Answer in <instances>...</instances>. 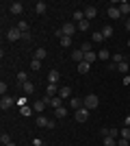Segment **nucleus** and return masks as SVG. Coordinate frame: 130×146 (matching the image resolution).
Instances as JSON below:
<instances>
[{
  "label": "nucleus",
  "instance_id": "obj_51",
  "mask_svg": "<svg viewBox=\"0 0 130 146\" xmlns=\"http://www.w3.org/2000/svg\"><path fill=\"white\" fill-rule=\"evenodd\" d=\"M5 146H15V144H13V142H11V144H5Z\"/></svg>",
  "mask_w": 130,
  "mask_h": 146
},
{
  "label": "nucleus",
  "instance_id": "obj_38",
  "mask_svg": "<svg viewBox=\"0 0 130 146\" xmlns=\"http://www.w3.org/2000/svg\"><path fill=\"white\" fill-rule=\"evenodd\" d=\"M80 50H82V52H91V42H85L80 46Z\"/></svg>",
  "mask_w": 130,
  "mask_h": 146
},
{
  "label": "nucleus",
  "instance_id": "obj_7",
  "mask_svg": "<svg viewBox=\"0 0 130 146\" xmlns=\"http://www.w3.org/2000/svg\"><path fill=\"white\" fill-rule=\"evenodd\" d=\"M13 105H15V98L2 96V100H0V107H2V109H9V107H13Z\"/></svg>",
  "mask_w": 130,
  "mask_h": 146
},
{
  "label": "nucleus",
  "instance_id": "obj_19",
  "mask_svg": "<svg viewBox=\"0 0 130 146\" xmlns=\"http://www.w3.org/2000/svg\"><path fill=\"white\" fill-rule=\"evenodd\" d=\"M54 113H56V118H59V120L67 118V109H65V107H59V109H54Z\"/></svg>",
  "mask_w": 130,
  "mask_h": 146
},
{
  "label": "nucleus",
  "instance_id": "obj_24",
  "mask_svg": "<svg viewBox=\"0 0 130 146\" xmlns=\"http://www.w3.org/2000/svg\"><path fill=\"white\" fill-rule=\"evenodd\" d=\"M31 70H33V72H39V70H41V61H39V59H33L31 61Z\"/></svg>",
  "mask_w": 130,
  "mask_h": 146
},
{
  "label": "nucleus",
  "instance_id": "obj_1",
  "mask_svg": "<svg viewBox=\"0 0 130 146\" xmlns=\"http://www.w3.org/2000/svg\"><path fill=\"white\" fill-rule=\"evenodd\" d=\"M82 105H85L87 109L91 111V109H95L100 105V98H98V94H87L85 98H82Z\"/></svg>",
  "mask_w": 130,
  "mask_h": 146
},
{
  "label": "nucleus",
  "instance_id": "obj_34",
  "mask_svg": "<svg viewBox=\"0 0 130 146\" xmlns=\"http://www.w3.org/2000/svg\"><path fill=\"white\" fill-rule=\"evenodd\" d=\"M91 39H93L95 44H102V42H104V35H102V33H93Z\"/></svg>",
  "mask_w": 130,
  "mask_h": 146
},
{
  "label": "nucleus",
  "instance_id": "obj_11",
  "mask_svg": "<svg viewBox=\"0 0 130 146\" xmlns=\"http://www.w3.org/2000/svg\"><path fill=\"white\" fill-rule=\"evenodd\" d=\"M69 107H72V109H80V107H82V100H80V98H76V96H72V98H69Z\"/></svg>",
  "mask_w": 130,
  "mask_h": 146
},
{
  "label": "nucleus",
  "instance_id": "obj_46",
  "mask_svg": "<svg viewBox=\"0 0 130 146\" xmlns=\"http://www.w3.org/2000/svg\"><path fill=\"white\" fill-rule=\"evenodd\" d=\"M54 35H56V39H61V37H63V31H61V29H56V31H54Z\"/></svg>",
  "mask_w": 130,
  "mask_h": 146
},
{
  "label": "nucleus",
  "instance_id": "obj_36",
  "mask_svg": "<svg viewBox=\"0 0 130 146\" xmlns=\"http://www.w3.org/2000/svg\"><path fill=\"white\" fill-rule=\"evenodd\" d=\"M119 131H122V137H124V140H130V129H128V127L119 129Z\"/></svg>",
  "mask_w": 130,
  "mask_h": 146
},
{
  "label": "nucleus",
  "instance_id": "obj_32",
  "mask_svg": "<svg viewBox=\"0 0 130 146\" xmlns=\"http://www.w3.org/2000/svg\"><path fill=\"white\" fill-rule=\"evenodd\" d=\"M111 57H113V55H108V50H106V48H102V50L98 52V59H106V61H108Z\"/></svg>",
  "mask_w": 130,
  "mask_h": 146
},
{
  "label": "nucleus",
  "instance_id": "obj_44",
  "mask_svg": "<svg viewBox=\"0 0 130 146\" xmlns=\"http://www.w3.org/2000/svg\"><path fill=\"white\" fill-rule=\"evenodd\" d=\"M100 135H102V137H108V127H106V129H100Z\"/></svg>",
  "mask_w": 130,
  "mask_h": 146
},
{
  "label": "nucleus",
  "instance_id": "obj_9",
  "mask_svg": "<svg viewBox=\"0 0 130 146\" xmlns=\"http://www.w3.org/2000/svg\"><path fill=\"white\" fill-rule=\"evenodd\" d=\"M61 79V74L56 72V70H50V74H48V85H56V81Z\"/></svg>",
  "mask_w": 130,
  "mask_h": 146
},
{
  "label": "nucleus",
  "instance_id": "obj_13",
  "mask_svg": "<svg viewBox=\"0 0 130 146\" xmlns=\"http://www.w3.org/2000/svg\"><path fill=\"white\" fill-rule=\"evenodd\" d=\"M59 96H61V98H72V87L63 85L61 90H59Z\"/></svg>",
  "mask_w": 130,
  "mask_h": 146
},
{
  "label": "nucleus",
  "instance_id": "obj_48",
  "mask_svg": "<svg viewBox=\"0 0 130 146\" xmlns=\"http://www.w3.org/2000/svg\"><path fill=\"white\" fill-rule=\"evenodd\" d=\"M124 85H130V76H124V81H122Z\"/></svg>",
  "mask_w": 130,
  "mask_h": 146
},
{
  "label": "nucleus",
  "instance_id": "obj_28",
  "mask_svg": "<svg viewBox=\"0 0 130 146\" xmlns=\"http://www.w3.org/2000/svg\"><path fill=\"white\" fill-rule=\"evenodd\" d=\"M59 44H61V46H65V48H67V46H72V37H67V35H63L61 39H59Z\"/></svg>",
  "mask_w": 130,
  "mask_h": 146
},
{
  "label": "nucleus",
  "instance_id": "obj_33",
  "mask_svg": "<svg viewBox=\"0 0 130 146\" xmlns=\"http://www.w3.org/2000/svg\"><path fill=\"white\" fill-rule=\"evenodd\" d=\"M0 142H2V146H5V144H11V135H9V133L5 131V133L0 135Z\"/></svg>",
  "mask_w": 130,
  "mask_h": 146
},
{
  "label": "nucleus",
  "instance_id": "obj_22",
  "mask_svg": "<svg viewBox=\"0 0 130 146\" xmlns=\"http://www.w3.org/2000/svg\"><path fill=\"white\" fill-rule=\"evenodd\" d=\"M100 33H102V35H104V39H108V37H113V26H108V24H106L104 29L100 31Z\"/></svg>",
  "mask_w": 130,
  "mask_h": 146
},
{
  "label": "nucleus",
  "instance_id": "obj_50",
  "mask_svg": "<svg viewBox=\"0 0 130 146\" xmlns=\"http://www.w3.org/2000/svg\"><path fill=\"white\" fill-rule=\"evenodd\" d=\"M126 44H128V48H130V37H128V42H126Z\"/></svg>",
  "mask_w": 130,
  "mask_h": 146
},
{
  "label": "nucleus",
  "instance_id": "obj_45",
  "mask_svg": "<svg viewBox=\"0 0 130 146\" xmlns=\"http://www.w3.org/2000/svg\"><path fill=\"white\" fill-rule=\"evenodd\" d=\"M124 127H128V129H130V113L124 118Z\"/></svg>",
  "mask_w": 130,
  "mask_h": 146
},
{
  "label": "nucleus",
  "instance_id": "obj_26",
  "mask_svg": "<svg viewBox=\"0 0 130 146\" xmlns=\"http://www.w3.org/2000/svg\"><path fill=\"white\" fill-rule=\"evenodd\" d=\"M78 31H89V26H91V22H89V20H82V22H78Z\"/></svg>",
  "mask_w": 130,
  "mask_h": 146
},
{
  "label": "nucleus",
  "instance_id": "obj_43",
  "mask_svg": "<svg viewBox=\"0 0 130 146\" xmlns=\"http://www.w3.org/2000/svg\"><path fill=\"white\" fill-rule=\"evenodd\" d=\"M33 146H46V144H43V140H39V137H35V140H33Z\"/></svg>",
  "mask_w": 130,
  "mask_h": 146
},
{
  "label": "nucleus",
  "instance_id": "obj_8",
  "mask_svg": "<svg viewBox=\"0 0 130 146\" xmlns=\"http://www.w3.org/2000/svg\"><path fill=\"white\" fill-rule=\"evenodd\" d=\"M95 15H98V9H95V7H87V9H85V20H89V22H91Z\"/></svg>",
  "mask_w": 130,
  "mask_h": 146
},
{
  "label": "nucleus",
  "instance_id": "obj_41",
  "mask_svg": "<svg viewBox=\"0 0 130 146\" xmlns=\"http://www.w3.org/2000/svg\"><path fill=\"white\" fill-rule=\"evenodd\" d=\"M31 31H28V33H22V42H31Z\"/></svg>",
  "mask_w": 130,
  "mask_h": 146
},
{
  "label": "nucleus",
  "instance_id": "obj_3",
  "mask_svg": "<svg viewBox=\"0 0 130 146\" xmlns=\"http://www.w3.org/2000/svg\"><path fill=\"white\" fill-rule=\"evenodd\" d=\"M74 118H76V122H87V118H89V109L82 105L80 109H76V111H74Z\"/></svg>",
  "mask_w": 130,
  "mask_h": 146
},
{
  "label": "nucleus",
  "instance_id": "obj_2",
  "mask_svg": "<svg viewBox=\"0 0 130 146\" xmlns=\"http://www.w3.org/2000/svg\"><path fill=\"white\" fill-rule=\"evenodd\" d=\"M7 39H9V42H20V39H22V31H20L18 26L9 29L7 31Z\"/></svg>",
  "mask_w": 130,
  "mask_h": 146
},
{
  "label": "nucleus",
  "instance_id": "obj_15",
  "mask_svg": "<svg viewBox=\"0 0 130 146\" xmlns=\"http://www.w3.org/2000/svg\"><path fill=\"white\" fill-rule=\"evenodd\" d=\"M89 70H91V63H87V61H80V63H78V72L80 74H87Z\"/></svg>",
  "mask_w": 130,
  "mask_h": 146
},
{
  "label": "nucleus",
  "instance_id": "obj_30",
  "mask_svg": "<svg viewBox=\"0 0 130 146\" xmlns=\"http://www.w3.org/2000/svg\"><path fill=\"white\" fill-rule=\"evenodd\" d=\"M117 70H119V72H128V70H130V63H128V61H122V63H119V66H117Z\"/></svg>",
  "mask_w": 130,
  "mask_h": 146
},
{
  "label": "nucleus",
  "instance_id": "obj_47",
  "mask_svg": "<svg viewBox=\"0 0 130 146\" xmlns=\"http://www.w3.org/2000/svg\"><path fill=\"white\" fill-rule=\"evenodd\" d=\"M56 127V122L54 120H48V127H46V129H54Z\"/></svg>",
  "mask_w": 130,
  "mask_h": 146
},
{
  "label": "nucleus",
  "instance_id": "obj_40",
  "mask_svg": "<svg viewBox=\"0 0 130 146\" xmlns=\"http://www.w3.org/2000/svg\"><path fill=\"white\" fill-rule=\"evenodd\" d=\"M15 105H18L20 109H22V107H26V98L22 96V98H18V100H15Z\"/></svg>",
  "mask_w": 130,
  "mask_h": 146
},
{
  "label": "nucleus",
  "instance_id": "obj_37",
  "mask_svg": "<svg viewBox=\"0 0 130 146\" xmlns=\"http://www.w3.org/2000/svg\"><path fill=\"white\" fill-rule=\"evenodd\" d=\"M104 146H117V140H113V137H104Z\"/></svg>",
  "mask_w": 130,
  "mask_h": 146
},
{
  "label": "nucleus",
  "instance_id": "obj_10",
  "mask_svg": "<svg viewBox=\"0 0 130 146\" xmlns=\"http://www.w3.org/2000/svg\"><path fill=\"white\" fill-rule=\"evenodd\" d=\"M119 13H122V15H130V2L122 0V2H119Z\"/></svg>",
  "mask_w": 130,
  "mask_h": 146
},
{
  "label": "nucleus",
  "instance_id": "obj_4",
  "mask_svg": "<svg viewBox=\"0 0 130 146\" xmlns=\"http://www.w3.org/2000/svg\"><path fill=\"white\" fill-rule=\"evenodd\" d=\"M76 29H78V26H76L74 22H67V24H63V26H61L63 35H67V37H72V35H74V31H76Z\"/></svg>",
  "mask_w": 130,
  "mask_h": 146
},
{
  "label": "nucleus",
  "instance_id": "obj_35",
  "mask_svg": "<svg viewBox=\"0 0 130 146\" xmlns=\"http://www.w3.org/2000/svg\"><path fill=\"white\" fill-rule=\"evenodd\" d=\"M15 26H18V29L22 31V33H28V22H24V20H22V22H18Z\"/></svg>",
  "mask_w": 130,
  "mask_h": 146
},
{
  "label": "nucleus",
  "instance_id": "obj_31",
  "mask_svg": "<svg viewBox=\"0 0 130 146\" xmlns=\"http://www.w3.org/2000/svg\"><path fill=\"white\" fill-rule=\"evenodd\" d=\"M20 111H22V116H24V118H28V116H33V111H35V109L26 105V107H22V109H20Z\"/></svg>",
  "mask_w": 130,
  "mask_h": 146
},
{
  "label": "nucleus",
  "instance_id": "obj_18",
  "mask_svg": "<svg viewBox=\"0 0 130 146\" xmlns=\"http://www.w3.org/2000/svg\"><path fill=\"white\" fill-rule=\"evenodd\" d=\"M22 92H24V94H33V92H35V83H33V81L24 83V85H22Z\"/></svg>",
  "mask_w": 130,
  "mask_h": 146
},
{
  "label": "nucleus",
  "instance_id": "obj_29",
  "mask_svg": "<svg viewBox=\"0 0 130 146\" xmlns=\"http://www.w3.org/2000/svg\"><path fill=\"white\" fill-rule=\"evenodd\" d=\"M18 83H20V85L28 83V74H26V72H20V74H18Z\"/></svg>",
  "mask_w": 130,
  "mask_h": 146
},
{
  "label": "nucleus",
  "instance_id": "obj_16",
  "mask_svg": "<svg viewBox=\"0 0 130 146\" xmlns=\"http://www.w3.org/2000/svg\"><path fill=\"white\" fill-rule=\"evenodd\" d=\"M72 59L80 63V61H85V52H82L80 48H78V50H74V52H72Z\"/></svg>",
  "mask_w": 130,
  "mask_h": 146
},
{
  "label": "nucleus",
  "instance_id": "obj_39",
  "mask_svg": "<svg viewBox=\"0 0 130 146\" xmlns=\"http://www.w3.org/2000/svg\"><path fill=\"white\" fill-rule=\"evenodd\" d=\"M7 90H9V85L2 81V83H0V94H2V96H7Z\"/></svg>",
  "mask_w": 130,
  "mask_h": 146
},
{
  "label": "nucleus",
  "instance_id": "obj_12",
  "mask_svg": "<svg viewBox=\"0 0 130 146\" xmlns=\"http://www.w3.org/2000/svg\"><path fill=\"white\" fill-rule=\"evenodd\" d=\"M46 9H48V5H46V2H41V0L35 5V13H37V15H43V13H46Z\"/></svg>",
  "mask_w": 130,
  "mask_h": 146
},
{
  "label": "nucleus",
  "instance_id": "obj_27",
  "mask_svg": "<svg viewBox=\"0 0 130 146\" xmlns=\"http://www.w3.org/2000/svg\"><path fill=\"white\" fill-rule=\"evenodd\" d=\"M48 120H50V118H46V116H37L35 122H37V127H48Z\"/></svg>",
  "mask_w": 130,
  "mask_h": 146
},
{
  "label": "nucleus",
  "instance_id": "obj_20",
  "mask_svg": "<svg viewBox=\"0 0 130 146\" xmlns=\"http://www.w3.org/2000/svg\"><path fill=\"white\" fill-rule=\"evenodd\" d=\"M46 55H48V50H46V48H37V50H35V59H39V61L46 59Z\"/></svg>",
  "mask_w": 130,
  "mask_h": 146
},
{
  "label": "nucleus",
  "instance_id": "obj_49",
  "mask_svg": "<svg viewBox=\"0 0 130 146\" xmlns=\"http://www.w3.org/2000/svg\"><path fill=\"white\" fill-rule=\"evenodd\" d=\"M126 29L130 31V18H126Z\"/></svg>",
  "mask_w": 130,
  "mask_h": 146
},
{
  "label": "nucleus",
  "instance_id": "obj_6",
  "mask_svg": "<svg viewBox=\"0 0 130 146\" xmlns=\"http://www.w3.org/2000/svg\"><path fill=\"white\" fill-rule=\"evenodd\" d=\"M106 13H108V18H111V20H119V18H122L119 7H106Z\"/></svg>",
  "mask_w": 130,
  "mask_h": 146
},
{
  "label": "nucleus",
  "instance_id": "obj_42",
  "mask_svg": "<svg viewBox=\"0 0 130 146\" xmlns=\"http://www.w3.org/2000/svg\"><path fill=\"white\" fill-rule=\"evenodd\" d=\"M128 142H130V140H124V137H119V140H117V146H128Z\"/></svg>",
  "mask_w": 130,
  "mask_h": 146
},
{
  "label": "nucleus",
  "instance_id": "obj_5",
  "mask_svg": "<svg viewBox=\"0 0 130 146\" xmlns=\"http://www.w3.org/2000/svg\"><path fill=\"white\" fill-rule=\"evenodd\" d=\"M9 11H11L13 15H22L24 7H22V2H11V5H9Z\"/></svg>",
  "mask_w": 130,
  "mask_h": 146
},
{
  "label": "nucleus",
  "instance_id": "obj_14",
  "mask_svg": "<svg viewBox=\"0 0 130 146\" xmlns=\"http://www.w3.org/2000/svg\"><path fill=\"white\" fill-rule=\"evenodd\" d=\"M46 107H48V103H46V100H37V103L33 105V109H35V111H39V116H41V111L46 109Z\"/></svg>",
  "mask_w": 130,
  "mask_h": 146
},
{
  "label": "nucleus",
  "instance_id": "obj_23",
  "mask_svg": "<svg viewBox=\"0 0 130 146\" xmlns=\"http://www.w3.org/2000/svg\"><path fill=\"white\" fill-rule=\"evenodd\" d=\"M95 59H98V52H93V50H91V52H85V61H87V63H93Z\"/></svg>",
  "mask_w": 130,
  "mask_h": 146
},
{
  "label": "nucleus",
  "instance_id": "obj_17",
  "mask_svg": "<svg viewBox=\"0 0 130 146\" xmlns=\"http://www.w3.org/2000/svg\"><path fill=\"white\" fill-rule=\"evenodd\" d=\"M122 61H126V57L122 55V52H115V55L111 57V63H115V66H119V63H122Z\"/></svg>",
  "mask_w": 130,
  "mask_h": 146
},
{
  "label": "nucleus",
  "instance_id": "obj_21",
  "mask_svg": "<svg viewBox=\"0 0 130 146\" xmlns=\"http://www.w3.org/2000/svg\"><path fill=\"white\" fill-rule=\"evenodd\" d=\"M46 96H59V90H56V85H48V87H46Z\"/></svg>",
  "mask_w": 130,
  "mask_h": 146
},
{
  "label": "nucleus",
  "instance_id": "obj_25",
  "mask_svg": "<svg viewBox=\"0 0 130 146\" xmlns=\"http://www.w3.org/2000/svg\"><path fill=\"white\" fill-rule=\"evenodd\" d=\"M82 20H85V11H80V9H78V11H74V22H76V24H78V22H82Z\"/></svg>",
  "mask_w": 130,
  "mask_h": 146
}]
</instances>
